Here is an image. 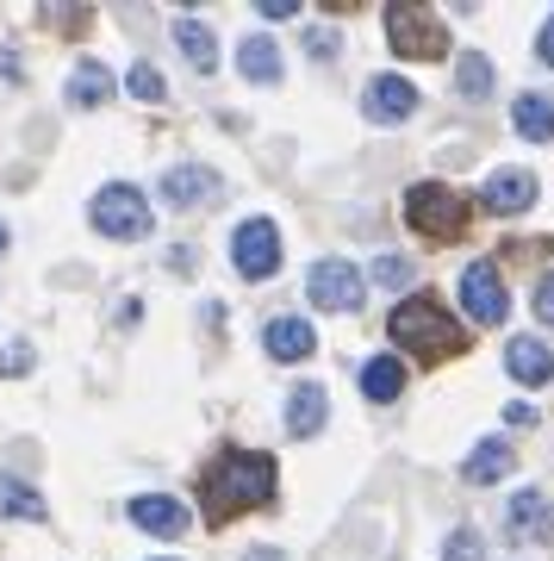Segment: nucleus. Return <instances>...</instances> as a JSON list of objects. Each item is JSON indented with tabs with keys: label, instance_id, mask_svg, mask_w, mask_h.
Masks as SVG:
<instances>
[{
	"label": "nucleus",
	"instance_id": "nucleus-6",
	"mask_svg": "<svg viewBox=\"0 0 554 561\" xmlns=\"http://www.w3.org/2000/svg\"><path fill=\"white\" fill-rule=\"evenodd\" d=\"M305 294H312L318 312H361L368 300V287H361V268L343 256H324L312 262V275H305Z\"/></svg>",
	"mask_w": 554,
	"mask_h": 561
},
{
	"label": "nucleus",
	"instance_id": "nucleus-8",
	"mask_svg": "<svg viewBox=\"0 0 554 561\" xmlns=\"http://www.w3.org/2000/svg\"><path fill=\"white\" fill-rule=\"evenodd\" d=\"M461 312H468L474 324H505L511 294H505L498 262H468V268H461Z\"/></svg>",
	"mask_w": 554,
	"mask_h": 561
},
{
	"label": "nucleus",
	"instance_id": "nucleus-27",
	"mask_svg": "<svg viewBox=\"0 0 554 561\" xmlns=\"http://www.w3.org/2000/svg\"><path fill=\"white\" fill-rule=\"evenodd\" d=\"M530 312H535V319H542V324L554 331V275H542V280L530 287Z\"/></svg>",
	"mask_w": 554,
	"mask_h": 561
},
{
	"label": "nucleus",
	"instance_id": "nucleus-4",
	"mask_svg": "<svg viewBox=\"0 0 554 561\" xmlns=\"http://www.w3.org/2000/svg\"><path fill=\"white\" fill-rule=\"evenodd\" d=\"M88 219H94L100 238L113 243H131V238H150V201H143V187H131V181H106L94 194V206H88Z\"/></svg>",
	"mask_w": 554,
	"mask_h": 561
},
{
	"label": "nucleus",
	"instance_id": "nucleus-34",
	"mask_svg": "<svg viewBox=\"0 0 554 561\" xmlns=\"http://www.w3.org/2000/svg\"><path fill=\"white\" fill-rule=\"evenodd\" d=\"M0 256H7V225H0Z\"/></svg>",
	"mask_w": 554,
	"mask_h": 561
},
{
	"label": "nucleus",
	"instance_id": "nucleus-11",
	"mask_svg": "<svg viewBox=\"0 0 554 561\" xmlns=\"http://www.w3.org/2000/svg\"><path fill=\"white\" fill-rule=\"evenodd\" d=\"M125 518L150 530V537H187V505L169 500V493H138V500L125 505Z\"/></svg>",
	"mask_w": 554,
	"mask_h": 561
},
{
	"label": "nucleus",
	"instance_id": "nucleus-23",
	"mask_svg": "<svg viewBox=\"0 0 554 561\" xmlns=\"http://www.w3.org/2000/svg\"><path fill=\"white\" fill-rule=\"evenodd\" d=\"M511 524L517 530H530V537L554 542V500L549 493H517L511 500Z\"/></svg>",
	"mask_w": 554,
	"mask_h": 561
},
{
	"label": "nucleus",
	"instance_id": "nucleus-21",
	"mask_svg": "<svg viewBox=\"0 0 554 561\" xmlns=\"http://www.w3.org/2000/svg\"><path fill=\"white\" fill-rule=\"evenodd\" d=\"M511 125H517V138L549 144L554 138V101L549 94H523V101L511 106Z\"/></svg>",
	"mask_w": 554,
	"mask_h": 561
},
{
	"label": "nucleus",
	"instance_id": "nucleus-26",
	"mask_svg": "<svg viewBox=\"0 0 554 561\" xmlns=\"http://www.w3.org/2000/svg\"><path fill=\"white\" fill-rule=\"evenodd\" d=\"M374 280L380 287H405V280H412V262L405 256H374Z\"/></svg>",
	"mask_w": 554,
	"mask_h": 561
},
{
	"label": "nucleus",
	"instance_id": "nucleus-19",
	"mask_svg": "<svg viewBox=\"0 0 554 561\" xmlns=\"http://www.w3.org/2000/svg\"><path fill=\"white\" fill-rule=\"evenodd\" d=\"M0 518H25V524H44L50 505H44L38 486H25L20 474H0Z\"/></svg>",
	"mask_w": 554,
	"mask_h": 561
},
{
	"label": "nucleus",
	"instance_id": "nucleus-15",
	"mask_svg": "<svg viewBox=\"0 0 554 561\" xmlns=\"http://www.w3.org/2000/svg\"><path fill=\"white\" fill-rule=\"evenodd\" d=\"M505 368H511V381L523 387H542L554 375V350L542 337H511V350H505Z\"/></svg>",
	"mask_w": 554,
	"mask_h": 561
},
{
	"label": "nucleus",
	"instance_id": "nucleus-1",
	"mask_svg": "<svg viewBox=\"0 0 554 561\" xmlns=\"http://www.w3.org/2000/svg\"><path fill=\"white\" fill-rule=\"evenodd\" d=\"M275 481H280L275 456H262V449H231V456L206 474V524L224 530L231 518L268 505V500H275Z\"/></svg>",
	"mask_w": 554,
	"mask_h": 561
},
{
	"label": "nucleus",
	"instance_id": "nucleus-18",
	"mask_svg": "<svg viewBox=\"0 0 554 561\" xmlns=\"http://www.w3.org/2000/svg\"><path fill=\"white\" fill-rule=\"evenodd\" d=\"M113 101V76H106V62H76V69H69V106H88V113H94V106H106Z\"/></svg>",
	"mask_w": 554,
	"mask_h": 561
},
{
	"label": "nucleus",
	"instance_id": "nucleus-10",
	"mask_svg": "<svg viewBox=\"0 0 554 561\" xmlns=\"http://www.w3.org/2000/svg\"><path fill=\"white\" fill-rule=\"evenodd\" d=\"M361 113H368L374 125L412 119V113H417V88L405 76H374V81H368V94H361Z\"/></svg>",
	"mask_w": 554,
	"mask_h": 561
},
{
	"label": "nucleus",
	"instance_id": "nucleus-30",
	"mask_svg": "<svg viewBox=\"0 0 554 561\" xmlns=\"http://www.w3.org/2000/svg\"><path fill=\"white\" fill-rule=\"evenodd\" d=\"M535 57H542V62H549V69H554V13H549V25L535 32Z\"/></svg>",
	"mask_w": 554,
	"mask_h": 561
},
{
	"label": "nucleus",
	"instance_id": "nucleus-28",
	"mask_svg": "<svg viewBox=\"0 0 554 561\" xmlns=\"http://www.w3.org/2000/svg\"><path fill=\"white\" fill-rule=\"evenodd\" d=\"M449 561H480V537H474V530H455V537H449Z\"/></svg>",
	"mask_w": 554,
	"mask_h": 561
},
{
	"label": "nucleus",
	"instance_id": "nucleus-32",
	"mask_svg": "<svg viewBox=\"0 0 554 561\" xmlns=\"http://www.w3.org/2000/svg\"><path fill=\"white\" fill-rule=\"evenodd\" d=\"M505 419H511V424H517V431H523V424H535V405H530V400H517V405H511V412H505Z\"/></svg>",
	"mask_w": 554,
	"mask_h": 561
},
{
	"label": "nucleus",
	"instance_id": "nucleus-25",
	"mask_svg": "<svg viewBox=\"0 0 554 561\" xmlns=\"http://www.w3.org/2000/svg\"><path fill=\"white\" fill-rule=\"evenodd\" d=\"M125 94H131V101H143V106H162V101H169V88H162L157 62H131V69H125Z\"/></svg>",
	"mask_w": 554,
	"mask_h": 561
},
{
	"label": "nucleus",
	"instance_id": "nucleus-12",
	"mask_svg": "<svg viewBox=\"0 0 554 561\" xmlns=\"http://www.w3.org/2000/svg\"><path fill=\"white\" fill-rule=\"evenodd\" d=\"M480 206L498 213V219H511V213L535 206V175H530V169H498V175L480 187Z\"/></svg>",
	"mask_w": 554,
	"mask_h": 561
},
{
	"label": "nucleus",
	"instance_id": "nucleus-9",
	"mask_svg": "<svg viewBox=\"0 0 554 561\" xmlns=\"http://www.w3.org/2000/svg\"><path fill=\"white\" fill-rule=\"evenodd\" d=\"M162 201L175 206V213L212 206L218 201V169H206V162H175V169L162 175Z\"/></svg>",
	"mask_w": 554,
	"mask_h": 561
},
{
	"label": "nucleus",
	"instance_id": "nucleus-7",
	"mask_svg": "<svg viewBox=\"0 0 554 561\" xmlns=\"http://www.w3.org/2000/svg\"><path fill=\"white\" fill-rule=\"evenodd\" d=\"M231 268H238L243 280H268L280 268V231L275 219H243L238 231H231Z\"/></svg>",
	"mask_w": 554,
	"mask_h": 561
},
{
	"label": "nucleus",
	"instance_id": "nucleus-3",
	"mask_svg": "<svg viewBox=\"0 0 554 561\" xmlns=\"http://www.w3.org/2000/svg\"><path fill=\"white\" fill-rule=\"evenodd\" d=\"M405 219H412V231H424L430 243H455V238H468L474 206H468V194H461V187L417 181L412 194H405Z\"/></svg>",
	"mask_w": 554,
	"mask_h": 561
},
{
	"label": "nucleus",
	"instance_id": "nucleus-16",
	"mask_svg": "<svg viewBox=\"0 0 554 561\" xmlns=\"http://www.w3.org/2000/svg\"><path fill=\"white\" fill-rule=\"evenodd\" d=\"M262 350H268L275 362H305L318 350V337H312V324H305V319H268Z\"/></svg>",
	"mask_w": 554,
	"mask_h": 561
},
{
	"label": "nucleus",
	"instance_id": "nucleus-20",
	"mask_svg": "<svg viewBox=\"0 0 554 561\" xmlns=\"http://www.w3.org/2000/svg\"><path fill=\"white\" fill-rule=\"evenodd\" d=\"M361 393L374 405H393L399 393H405V362L399 356H374L368 368H361Z\"/></svg>",
	"mask_w": 554,
	"mask_h": 561
},
{
	"label": "nucleus",
	"instance_id": "nucleus-33",
	"mask_svg": "<svg viewBox=\"0 0 554 561\" xmlns=\"http://www.w3.org/2000/svg\"><path fill=\"white\" fill-rule=\"evenodd\" d=\"M243 561H280V549H250Z\"/></svg>",
	"mask_w": 554,
	"mask_h": 561
},
{
	"label": "nucleus",
	"instance_id": "nucleus-31",
	"mask_svg": "<svg viewBox=\"0 0 554 561\" xmlns=\"http://www.w3.org/2000/svg\"><path fill=\"white\" fill-rule=\"evenodd\" d=\"M293 13H299L293 0H262V20H293Z\"/></svg>",
	"mask_w": 554,
	"mask_h": 561
},
{
	"label": "nucleus",
	"instance_id": "nucleus-24",
	"mask_svg": "<svg viewBox=\"0 0 554 561\" xmlns=\"http://www.w3.org/2000/svg\"><path fill=\"white\" fill-rule=\"evenodd\" d=\"M455 88L468 101H486V94H493V62L480 57V50H468V57L455 62Z\"/></svg>",
	"mask_w": 554,
	"mask_h": 561
},
{
	"label": "nucleus",
	"instance_id": "nucleus-22",
	"mask_svg": "<svg viewBox=\"0 0 554 561\" xmlns=\"http://www.w3.org/2000/svg\"><path fill=\"white\" fill-rule=\"evenodd\" d=\"M175 44H181V57L194 62V76H212L218 69V44L199 20H175Z\"/></svg>",
	"mask_w": 554,
	"mask_h": 561
},
{
	"label": "nucleus",
	"instance_id": "nucleus-17",
	"mask_svg": "<svg viewBox=\"0 0 554 561\" xmlns=\"http://www.w3.org/2000/svg\"><path fill=\"white\" fill-rule=\"evenodd\" d=\"M511 468H517V449H511V443H498V437H486V443L474 449V456L461 461L468 486H493V481H505Z\"/></svg>",
	"mask_w": 554,
	"mask_h": 561
},
{
	"label": "nucleus",
	"instance_id": "nucleus-2",
	"mask_svg": "<svg viewBox=\"0 0 554 561\" xmlns=\"http://www.w3.org/2000/svg\"><path fill=\"white\" fill-rule=\"evenodd\" d=\"M386 331H393V337L405 343L417 362H430V368L468 350V331H461V324L436 306V294H412V300H399L393 319H386Z\"/></svg>",
	"mask_w": 554,
	"mask_h": 561
},
{
	"label": "nucleus",
	"instance_id": "nucleus-29",
	"mask_svg": "<svg viewBox=\"0 0 554 561\" xmlns=\"http://www.w3.org/2000/svg\"><path fill=\"white\" fill-rule=\"evenodd\" d=\"M25 368H32V350H25V343L0 350V375H25Z\"/></svg>",
	"mask_w": 554,
	"mask_h": 561
},
{
	"label": "nucleus",
	"instance_id": "nucleus-14",
	"mask_svg": "<svg viewBox=\"0 0 554 561\" xmlns=\"http://www.w3.org/2000/svg\"><path fill=\"white\" fill-rule=\"evenodd\" d=\"M238 76L243 81H256V88H275L280 76H287V62H280V44L275 38H243L238 44Z\"/></svg>",
	"mask_w": 554,
	"mask_h": 561
},
{
	"label": "nucleus",
	"instance_id": "nucleus-13",
	"mask_svg": "<svg viewBox=\"0 0 554 561\" xmlns=\"http://www.w3.org/2000/svg\"><path fill=\"white\" fill-rule=\"evenodd\" d=\"M324 419H331V393H324V381H299L293 393H287V437H318Z\"/></svg>",
	"mask_w": 554,
	"mask_h": 561
},
{
	"label": "nucleus",
	"instance_id": "nucleus-5",
	"mask_svg": "<svg viewBox=\"0 0 554 561\" xmlns=\"http://www.w3.org/2000/svg\"><path fill=\"white\" fill-rule=\"evenodd\" d=\"M386 44H393L399 57H412V62H436L442 50H449V32H442L424 7L393 0V7H386Z\"/></svg>",
	"mask_w": 554,
	"mask_h": 561
}]
</instances>
